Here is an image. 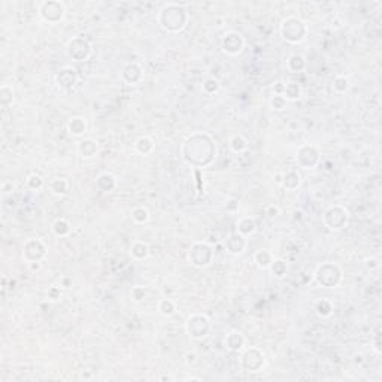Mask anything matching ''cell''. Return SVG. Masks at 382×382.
<instances>
[{"mask_svg": "<svg viewBox=\"0 0 382 382\" xmlns=\"http://www.w3.org/2000/svg\"><path fill=\"white\" fill-rule=\"evenodd\" d=\"M214 137L205 131H194L182 142L181 157L193 167H208L217 159Z\"/></svg>", "mask_w": 382, "mask_h": 382, "instance_id": "6da1fadb", "label": "cell"}, {"mask_svg": "<svg viewBox=\"0 0 382 382\" xmlns=\"http://www.w3.org/2000/svg\"><path fill=\"white\" fill-rule=\"evenodd\" d=\"M190 21V14L181 3H167L157 14V23L164 32H182Z\"/></svg>", "mask_w": 382, "mask_h": 382, "instance_id": "7a4b0ae2", "label": "cell"}, {"mask_svg": "<svg viewBox=\"0 0 382 382\" xmlns=\"http://www.w3.org/2000/svg\"><path fill=\"white\" fill-rule=\"evenodd\" d=\"M308 32H309V27H308L306 21L302 20L300 17H296V15L287 17L279 24L281 37L291 45L302 43L306 39Z\"/></svg>", "mask_w": 382, "mask_h": 382, "instance_id": "3957f363", "label": "cell"}, {"mask_svg": "<svg viewBox=\"0 0 382 382\" xmlns=\"http://www.w3.org/2000/svg\"><path fill=\"white\" fill-rule=\"evenodd\" d=\"M344 279V270L335 261H324L314 270V281L322 288H336Z\"/></svg>", "mask_w": 382, "mask_h": 382, "instance_id": "277c9868", "label": "cell"}, {"mask_svg": "<svg viewBox=\"0 0 382 382\" xmlns=\"http://www.w3.org/2000/svg\"><path fill=\"white\" fill-rule=\"evenodd\" d=\"M214 257H215L214 247L209 245L206 241L193 242L188 248V253H187L188 263L196 269H205V267L211 266V263L214 261Z\"/></svg>", "mask_w": 382, "mask_h": 382, "instance_id": "5b68a950", "label": "cell"}, {"mask_svg": "<svg viewBox=\"0 0 382 382\" xmlns=\"http://www.w3.org/2000/svg\"><path fill=\"white\" fill-rule=\"evenodd\" d=\"M266 364V355L261 348L258 347H250L241 351V358H239V366L244 372L248 373H257L263 370Z\"/></svg>", "mask_w": 382, "mask_h": 382, "instance_id": "8992f818", "label": "cell"}, {"mask_svg": "<svg viewBox=\"0 0 382 382\" xmlns=\"http://www.w3.org/2000/svg\"><path fill=\"white\" fill-rule=\"evenodd\" d=\"M350 220V212L342 205L328 206L322 214V224L331 231H341L347 227Z\"/></svg>", "mask_w": 382, "mask_h": 382, "instance_id": "52a82bcc", "label": "cell"}, {"mask_svg": "<svg viewBox=\"0 0 382 382\" xmlns=\"http://www.w3.org/2000/svg\"><path fill=\"white\" fill-rule=\"evenodd\" d=\"M211 330H212V322L209 317L205 314H193L187 318L185 331L191 339L202 341L211 333Z\"/></svg>", "mask_w": 382, "mask_h": 382, "instance_id": "ba28073f", "label": "cell"}, {"mask_svg": "<svg viewBox=\"0 0 382 382\" xmlns=\"http://www.w3.org/2000/svg\"><path fill=\"white\" fill-rule=\"evenodd\" d=\"M37 14L42 21L48 24H57L66 15V6L60 0H45L39 3Z\"/></svg>", "mask_w": 382, "mask_h": 382, "instance_id": "9c48e42d", "label": "cell"}, {"mask_svg": "<svg viewBox=\"0 0 382 382\" xmlns=\"http://www.w3.org/2000/svg\"><path fill=\"white\" fill-rule=\"evenodd\" d=\"M91 53H93L91 43L88 39L84 37V34L72 37L66 45V54L73 62H85L90 59Z\"/></svg>", "mask_w": 382, "mask_h": 382, "instance_id": "30bf717a", "label": "cell"}, {"mask_svg": "<svg viewBox=\"0 0 382 382\" xmlns=\"http://www.w3.org/2000/svg\"><path fill=\"white\" fill-rule=\"evenodd\" d=\"M296 163L302 169H315L321 161V151L312 144H303L296 151Z\"/></svg>", "mask_w": 382, "mask_h": 382, "instance_id": "8fae6325", "label": "cell"}, {"mask_svg": "<svg viewBox=\"0 0 382 382\" xmlns=\"http://www.w3.org/2000/svg\"><path fill=\"white\" fill-rule=\"evenodd\" d=\"M46 254H48V247L39 237H29L23 244V258L26 263L43 261Z\"/></svg>", "mask_w": 382, "mask_h": 382, "instance_id": "7c38bea8", "label": "cell"}, {"mask_svg": "<svg viewBox=\"0 0 382 382\" xmlns=\"http://www.w3.org/2000/svg\"><path fill=\"white\" fill-rule=\"evenodd\" d=\"M245 48V39L239 32H227L221 37V50L227 56H239Z\"/></svg>", "mask_w": 382, "mask_h": 382, "instance_id": "4fadbf2b", "label": "cell"}, {"mask_svg": "<svg viewBox=\"0 0 382 382\" xmlns=\"http://www.w3.org/2000/svg\"><path fill=\"white\" fill-rule=\"evenodd\" d=\"M78 81H79V75H78L76 69L72 66H64L56 73V84L63 91L73 90L76 87Z\"/></svg>", "mask_w": 382, "mask_h": 382, "instance_id": "5bb4252c", "label": "cell"}, {"mask_svg": "<svg viewBox=\"0 0 382 382\" xmlns=\"http://www.w3.org/2000/svg\"><path fill=\"white\" fill-rule=\"evenodd\" d=\"M145 72L144 67L137 62H130L121 70V79L128 85H137L144 81Z\"/></svg>", "mask_w": 382, "mask_h": 382, "instance_id": "9a60e30c", "label": "cell"}, {"mask_svg": "<svg viewBox=\"0 0 382 382\" xmlns=\"http://www.w3.org/2000/svg\"><path fill=\"white\" fill-rule=\"evenodd\" d=\"M224 247H225L227 253H230L231 255H241L245 253V250L248 247V241L245 236L234 231V233L228 234V237L224 241Z\"/></svg>", "mask_w": 382, "mask_h": 382, "instance_id": "2e32d148", "label": "cell"}, {"mask_svg": "<svg viewBox=\"0 0 382 382\" xmlns=\"http://www.w3.org/2000/svg\"><path fill=\"white\" fill-rule=\"evenodd\" d=\"M224 347L231 352H241L247 347V338L239 330H231L224 338Z\"/></svg>", "mask_w": 382, "mask_h": 382, "instance_id": "e0dca14e", "label": "cell"}, {"mask_svg": "<svg viewBox=\"0 0 382 382\" xmlns=\"http://www.w3.org/2000/svg\"><path fill=\"white\" fill-rule=\"evenodd\" d=\"M78 153L82 159H94L99 153V145L94 139L85 137L78 142Z\"/></svg>", "mask_w": 382, "mask_h": 382, "instance_id": "ac0fdd59", "label": "cell"}, {"mask_svg": "<svg viewBox=\"0 0 382 382\" xmlns=\"http://www.w3.org/2000/svg\"><path fill=\"white\" fill-rule=\"evenodd\" d=\"M117 185H118L117 178L109 172H103L96 178V187L102 193H112L117 188Z\"/></svg>", "mask_w": 382, "mask_h": 382, "instance_id": "d6986e66", "label": "cell"}, {"mask_svg": "<svg viewBox=\"0 0 382 382\" xmlns=\"http://www.w3.org/2000/svg\"><path fill=\"white\" fill-rule=\"evenodd\" d=\"M302 182V176L297 170H288L282 172V182L281 187L287 191H296L300 187Z\"/></svg>", "mask_w": 382, "mask_h": 382, "instance_id": "ffe728a7", "label": "cell"}, {"mask_svg": "<svg viewBox=\"0 0 382 382\" xmlns=\"http://www.w3.org/2000/svg\"><path fill=\"white\" fill-rule=\"evenodd\" d=\"M255 230H257V221L253 217H241L236 223V231L245 237L254 234Z\"/></svg>", "mask_w": 382, "mask_h": 382, "instance_id": "44dd1931", "label": "cell"}, {"mask_svg": "<svg viewBox=\"0 0 382 382\" xmlns=\"http://www.w3.org/2000/svg\"><path fill=\"white\" fill-rule=\"evenodd\" d=\"M130 255L137 260V261H142V260H147L150 257V247L147 242L144 241H134L131 242L130 245Z\"/></svg>", "mask_w": 382, "mask_h": 382, "instance_id": "7402d4cb", "label": "cell"}, {"mask_svg": "<svg viewBox=\"0 0 382 382\" xmlns=\"http://www.w3.org/2000/svg\"><path fill=\"white\" fill-rule=\"evenodd\" d=\"M156 145L154 140L150 136H140L134 142V151L140 156H150L154 151Z\"/></svg>", "mask_w": 382, "mask_h": 382, "instance_id": "603a6c76", "label": "cell"}, {"mask_svg": "<svg viewBox=\"0 0 382 382\" xmlns=\"http://www.w3.org/2000/svg\"><path fill=\"white\" fill-rule=\"evenodd\" d=\"M66 127L72 136L79 137V136H84V133L87 131V121L82 117H72Z\"/></svg>", "mask_w": 382, "mask_h": 382, "instance_id": "cb8c5ba5", "label": "cell"}, {"mask_svg": "<svg viewBox=\"0 0 382 382\" xmlns=\"http://www.w3.org/2000/svg\"><path fill=\"white\" fill-rule=\"evenodd\" d=\"M282 96L285 97L288 102H294V100H299L302 96H303V88L299 82L296 81H291V82H287L284 84V88H282Z\"/></svg>", "mask_w": 382, "mask_h": 382, "instance_id": "d4e9b609", "label": "cell"}, {"mask_svg": "<svg viewBox=\"0 0 382 382\" xmlns=\"http://www.w3.org/2000/svg\"><path fill=\"white\" fill-rule=\"evenodd\" d=\"M157 311H159V314L161 317L169 318V317H172V315L176 314L178 306H176L175 300H172L169 297H163V299H160L159 303H157Z\"/></svg>", "mask_w": 382, "mask_h": 382, "instance_id": "484cf974", "label": "cell"}, {"mask_svg": "<svg viewBox=\"0 0 382 382\" xmlns=\"http://www.w3.org/2000/svg\"><path fill=\"white\" fill-rule=\"evenodd\" d=\"M287 69L291 73H300L306 69V59L302 54H291L287 60Z\"/></svg>", "mask_w": 382, "mask_h": 382, "instance_id": "4316f807", "label": "cell"}, {"mask_svg": "<svg viewBox=\"0 0 382 382\" xmlns=\"http://www.w3.org/2000/svg\"><path fill=\"white\" fill-rule=\"evenodd\" d=\"M275 255L272 254L269 250H258L254 254V263L257 264V267L263 269V270H267L273 261Z\"/></svg>", "mask_w": 382, "mask_h": 382, "instance_id": "83f0119b", "label": "cell"}, {"mask_svg": "<svg viewBox=\"0 0 382 382\" xmlns=\"http://www.w3.org/2000/svg\"><path fill=\"white\" fill-rule=\"evenodd\" d=\"M314 309H315V314L318 315L319 318H328V317L333 315V311H335L333 303L328 299H319V300H317Z\"/></svg>", "mask_w": 382, "mask_h": 382, "instance_id": "f1b7e54d", "label": "cell"}, {"mask_svg": "<svg viewBox=\"0 0 382 382\" xmlns=\"http://www.w3.org/2000/svg\"><path fill=\"white\" fill-rule=\"evenodd\" d=\"M267 270H270V273L275 278L282 279V278H285V275L288 273V263H287V260H284V258H273V261H272V264H270V267Z\"/></svg>", "mask_w": 382, "mask_h": 382, "instance_id": "f546056e", "label": "cell"}, {"mask_svg": "<svg viewBox=\"0 0 382 382\" xmlns=\"http://www.w3.org/2000/svg\"><path fill=\"white\" fill-rule=\"evenodd\" d=\"M228 147L234 154H242L248 150V140L242 136V134H233L228 139Z\"/></svg>", "mask_w": 382, "mask_h": 382, "instance_id": "4dcf8cb0", "label": "cell"}, {"mask_svg": "<svg viewBox=\"0 0 382 382\" xmlns=\"http://www.w3.org/2000/svg\"><path fill=\"white\" fill-rule=\"evenodd\" d=\"M51 230H53V233L57 236V237H66V236H69L70 234V231H72V225L70 223L67 221V220H64V218H59V220H56L53 225H51Z\"/></svg>", "mask_w": 382, "mask_h": 382, "instance_id": "1f68e13d", "label": "cell"}, {"mask_svg": "<svg viewBox=\"0 0 382 382\" xmlns=\"http://www.w3.org/2000/svg\"><path fill=\"white\" fill-rule=\"evenodd\" d=\"M130 215H131V220H133V223L134 224H147L150 221V211L145 208V206H134L133 209H131V212H130Z\"/></svg>", "mask_w": 382, "mask_h": 382, "instance_id": "d6a6232c", "label": "cell"}, {"mask_svg": "<svg viewBox=\"0 0 382 382\" xmlns=\"http://www.w3.org/2000/svg\"><path fill=\"white\" fill-rule=\"evenodd\" d=\"M331 87H333V91H335L336 94L342 96L348 91V88H350V81H348V78H347V76H344V75H338V76H335V78H333V81H331Z\"/></svg>", "mask_w": 382, "mask_h": 382, "instance_id": "836d02e7", "label": "cell"}, {"mask_svg": "<svg viewBox=\"0 0 382 382\" xmlns=\"http://www.w3.org/2000/svg\"><path fill=\"white\" fill-rule=\"evenodd\" d=\"M50 190L56 196H64L69 191V182L66 178H54L50 182Z\"/></svg>", "mask_w": 382, "mask_h": 382, "instance_id": "e575fe53", "label": "cell"}, {"mask_svg": "<svg viewBox=\"0 0 382 382\" xmlns=\"http://www.w3.org/2000/svg\"><path fill=\"white\" fill-rule=\"evenodd\" d=\"M269 106L275 112H282L288 108V100L282 94H273L269 99Z\"/></svg>", "mask_w": 382, "mask_h": 382, "instance_id": "d590c367", "label": "cell"}, {"mask_svg": "<svg viewBox=\"0 0 382 382\" xmlns=\"http://www.w3.org/2000/svg\"><path fill=\"white\" fill-rule=\"evenodd\" d=\"M14 102V90L11 85L8 84H3L0 87V105L3 108H9Z\"/></svg>", "mask_w": 382, "mask_h": 382, "instance_id": "8d00e7d4", "label": "cell"}, {"mask_svg": "<svg viewBox=\"0 0 382 382\" xmlns=\"http://www.w3.org/2000/svg\"><path fill=\"white\" fill-rule=\"evenodd\" d=\"M220 87H221V84H220V81H218L217 78H206V79L203 81V84H202L203 93L208 96H212L215 94V93H218Z\"/></svg>", "mask_w": 382, "mask_h": 382, "instance_id": "74e56055", "label": "cell"}, {"mask_svg": "<svg viewBox=\"0 0 382 382\" xmlns=\"http://www.w3.org/2000/svg\"><path fill=\"white\" fill-rule=\"evenodd\" d=\"M26 184H27V187L32 191H40L45 187L43 178L40 175H37V173H30L27 176V179H26Z\"/></svg>", "mask_w": 382, "mask_h": 382, "instance_id": "f35d334b", "label": "cell"}, {"mask_svg": "<svg viewBox=\"0 0 382 382\" xmlns=\"http://www.w3.org/2000/svg\"><path fill=\"white\" fill-rule=\"evenodd\" d=\"M130 299L134 303H142L147 299V288L142 285H134L130 291Z\"/></svg>", "mask_w": 382, "mask_h": 382, "instance_id": "ab89813d", "label": "cell"}, {"mask_svg": "<svg viewBox=\"0 0 382 382\" xmlns=\"http://www.w3.org/2000/svg\"><path fill=\"white\" fill-rule=\"evenodd\" d=\"M46 297H48V300L50 302H59L60 299H62V287L59 285H51L48 287V290H46Z\"/></svg>", "mask_w": 382, "mask_h": 382, "instance_id": "60d3db41", "label": "cell"}, {"mask_svg": "<svg viewBox=\"0 0 382 382\" xmlns=\"http://www.w3.org/2000/svg\"><path fill=\"white\" fill-rule=\"evenodd\" d=\"M264 215L269 220H275L278 215H281V208L278 205H267L264 209Z\"/></svg>", "mask_w": 382, "mask_h": 382, "instance_id": "b9f144b4", "label": "cell"}, {"mask_svg": "<svg viewBox=\"0 0 382 382\" xmlns=\"http://www.w3.org/2000/svg\"><path fill=\"white\" fill-rule=\"evenodd\" d=\"M364 266L367 270H378L381 267V261L375 257H370V258H366L364 261Z\"/></svg>", "mask_w": 382, "mask_h": 382, "instance_id": "7bdbcfd3", "label": "cell"}, {"mask_svg": "<svg viewBox=\"0 0 382 382\" xmlns=\"http://www.w3.org/2000/svg\"><path fill=\"white\" fill-rule=\"evenodd\" d=\"M184 361H185L187 366H194V364L199 361V355H197L194 351H188V352H185V355H184Z\"/></svg>", "mask_w": 382, "mask_h": 382, "instance_id": "ee69618b", "label": "cell"}, {"mask_svg": "<svg viewBox=\"0 0 382 382\" xmlns=\"http://www.w3.org/2000/svg\"><path fill=\"white\" fill-rule=\"evenodd\" d=\"M209 245H212V247H215L218 242H220V234L218 233H211V234H208V237L205 239Z\"/></svg>", "mask_w": 382, "mask_h": 382, "instance_id": "f6af8a7d", "label": "cell"}, {"mask_svg": "<svg viewBox=\"0 0 382 382\" xmlns=\"http://www.w3.org/2000/svg\"><path fill=\"white\" fill-rule=\"evenodd\" d=\"M59 285L64 288V290H69L72 287V278L70 276H62L60 281H59Z\"/></svg>", "mask_w": 382, "mask_h": 382, "instance_id": "bcb514c9", "label": "cell"}, {"mask_svg": "<svg viewBox=\"0 0 382 382\" xmlns=\"http://www.w3.org/2000/svg\"><path fill=\"white\" fill-rule=\"evenodd\" d=\"M373 350L376 354H381L382 348H381V335L379 333H376V336H375V341H373Z\"/></svg>", "mask_w": 382, "mask_h": 382, "instance_id": "7dc6e473", "label": "cell"}, {"mask_svg": "<svg viewBox=\"0 0 382 382\" xmlns=\"http://www.w3.org/2000/svg\"><path fill=\"white\" fill-rule=\"evenodd\" d=\"M30 272H40L42 270V261H33V263H27Z\"/></svg>", "mask_w": 382, "mask_h": 382, "instance_id": "c3c4849f", "label": "cell"}, {"mask_svg": "<svg viewBox=\"0 0 382 382\" xmlns=\"http://www.w3.org/2000/svg\"><path fill=\"white\" fill-rule=\"evenodd\" d=\"M303 215H305L303 211H299V209H294V211H293V220H294V221H302V220H303Z\"/></svg>", "mask_w": 382, "mask_h": 382, "instance_id": "681fc988", "label": "cell"}, {"mask_svg": "<svg viewBox=\"0 0 382 382\" xmlns=\"http://www.w3.org/2000/svg\"><path fill=\"white\" fill-rule=\"evenodd\" d=\"M236 208H237V200H230L228 203H227V211H236Z\"/></svg>", "mask_w": 382, "mask_h": 382, "instance_id": "f907efd6", "label": "cell"}, {"mask_svg": "<svg viewBox=\"0 0 382 382\" xmlns=\"http://www.w3.org/2000/svg\"><path fill=\"white\" fill-rule=\"evenodd\" d=\"M273 181L278 184V185H281V182H282V172H279V173H275L273 175Z\"/></svg>", "mask_w": 382, "mask_h": 382, "instance_id": "816d5d0a", "label": "cell"}, {"mask_svg": "<svg viewBox=\"0 0 382 382\" xmlns=\"http://www.w3.org/2000/svg\"><path fill=\"white\" fill-rule=\"evenodd\" d=\"M363 361H364V360H363V354H357V355L354 357V363H358V364H360V363H363Z\"/></svg>", "mask_w": 382, "mask_h": 382, "instance_id": "f5cc1de1", "label": "cell"}]
</instances>
